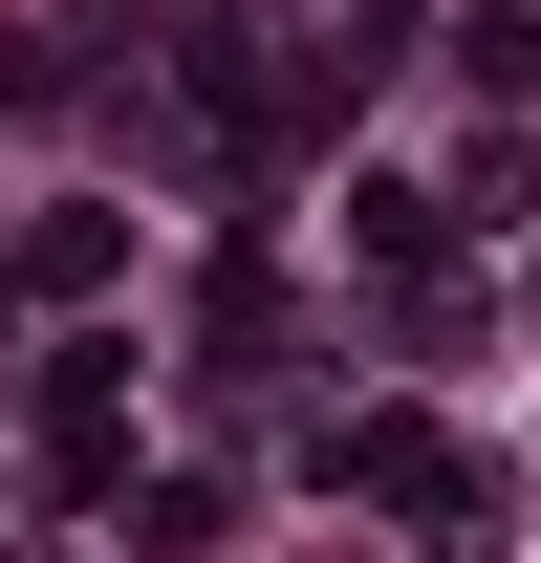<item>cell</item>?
<instances>
[{
  "label": "cell",
  "instance_id": "obj_1",
  "mask_svg": "<svg viewBox=\"0 0 541 563\" xmlns=\"http://www.w3.org/2000/svg\"><path fill=\"white\" fill-rule=\"evenodd\" d=\"M44 477H66V498L131 477V347H66V368H44Z\"/></svg>",
  "mask_w": 541,
  "mask_h": 563
},
{
  "label": "cell",
  "instance_id": "obj_2",
  "mask_svg": "<svg viewBox=\"0 0 541 563\" xmlns=\"http://www.w3.org/2000/svg\"><path fill=\"white\" fill-rule=\"evenodd\" d=\"M109 261H131V217H87V196L44 217V239H22V282H44V303H87V282H109Z\"/></svg>",
  "mask_w": 541,
  "mask_h": 563
}]
</instances>
